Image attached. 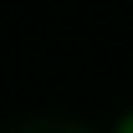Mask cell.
Listing matches in <instances>:
<instances>
[{"instance_id":"cell-1","label":"cell","mask_w":133,"mask_h":133,"mask_svg":"<svg viewBox=\"0 0 133 133\" xmlns=\"http://www.w3.org/2000/svg\"><path fill=\"white\" fill-rule=\"evenodd\" d=\"M118 133H133V113H128V118H123V123H118Z\"/></svg>"}]
</instances>
